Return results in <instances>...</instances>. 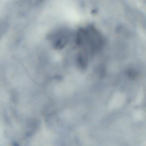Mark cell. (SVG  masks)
Masks as SVG:
<instances>
[]
</instances>
